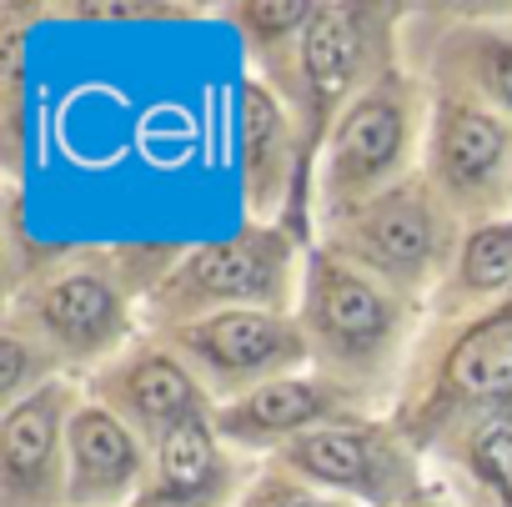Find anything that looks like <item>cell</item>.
Returning <instances> with one entry per match:
<instances>
[{"label": "cell", "instance_id": "obj_15", "mask_svg": "<svg viewBox=\"0 0 512 507\" xmlns=\"http://www.w3.org/2000/svg\"><path fill=\"white\" fill-rule=\"evenodd\" d=\"M262 467V457L236 452L211 417H196L151 452V482L136 507H236Z\"/></svg>", "mask_w": 512, "mask_h": 507}, {"label": "cell", "instance_id": "obj_9", "mask_svg": "<svg viewBox=\"0 0 512 507\" xmlns=\"http://www.w3.org/2000/svg\"><path fill=\"white\" fill-rule=\"evenodd\" d=\"M277 462L302 472L322 492L347 497L352 507H402L437 482L432 457L402 432L397 417H357L322 427L277 452Z\"/></svg>", "mask_w": 512, "mask_h": 507}, {"label": "cell", "instance_id": "obj_18", "mask_svg": "<svg viewBox=\"0 0 512 507\" xmlns=\"http://www.w3.org/2000/svg\"><path fill=\"white\" fill-rule=\"evenodd\" d=\"M211 16H221L236 31L251 76H262L272 91H287L317 0H246V6H216Z\"/></svg>", "mask_w": 512, "mask_h": 507}, {"label": "cell", "instance_id": "obj_6", "mask_svg": "<svg viewBox=\"0 0 512 507\" xmlns=\"http://www.w3.org/2000/svg\"><path fill=\"white\" fill-rule=\"evenodd\" d=\"M427 116H432V91L407 66H392L377 86H367L327 136L317 171V221L417 176L427 146Z\"/></svg>", "mask_w": 512, "mask_h": 507}, {"label": "cell", "instance_id": "obj_5", "mask_svg": "<svg viewBox=\"0 0 512 507\" xmlns=\"http://www.w3.org/2000/svg\"><path fill=\"white\" fill-rule=\"evenodd\" d=\"M462 231L467 226L417 171L402 186H392L362 206L322 216L317 246L352 262L357 272L387 282L392 292H402L412 302H432V292L442 287V277L457 257Z\"/></svg>", "mask_w": 512, "mask_h": 507}, {"label": "cell", "instance_id": "obj_10", "mask_svg": "<svg viewBox=\"0 0 512 507\" xmlns=\"http://www.w3.org/2000/svg\"><path fill=\"white\" fill-rule=\"evenodd\" d=\"M422 176L462 226L512 216V121L467 96H432Z\"/></svg>", "mask_w": 512, "mask_h": 507}, {"label": "cell", "instance_id": "obj_2", "mask_svg": "<svg viewBox=\"0 0 512 507\" xmlns=\"http://www.w3.org/2000/svg\"><path fill=\"white\" fill-rule=\"evenodd\" d=\"M297 322L312 352V372L352 392L372 417H392L427 337V302L392 292L352 262L312 246L297 297Z\"/></svg>", "mask_w": 512, "mask_h": 507}, {"label": "cell", "instance_id": "obj_7", "mask_svg": "<svg viewBox=\"0 0 512 507\" xmlns=\"http://www.w3.org/2000/svg\"><path fill=\"white\" fill-rule=\"evenodd\" d=\"M477 412H512V297L467 327L427 332L392 417L427 452L437 432Z\"/></svg>", "mask_w": 512, "mask_h": 507}, {"label": "cell", "instance_id": "obj_16", "mask_svg": "<svg viewBox=\"0 0 512 507\" xmlns=\"http://www.w3.org/2000/svg\"><path fill=\"white\" fill-rule=\"evenodd\" d=\"M71 507H136L151 482V442H141L116 412L81 392L66 432Z\"/></svg>", "mask_w": 512, "mask_h": 507}, {"label": "cell", "instance_id": "obj_21", "mask_svg": "<svg viewBox=\"0 0 512 507\" xmlns=\"http://www.w3.org/2000/svg\"><path fill=\"white\" fill-rule=\"evenodd\" d=\"M402 507H472V502H467V492H457V487H452V482H447V477L437 472V482H432V487H427L422 497L402 502Z\"/></svg>", "mask_w": 512, "mask_h": 507}, {"label": "cell", "instance_id": "obj_8", "mask_svg": "<svg viewBox=\"0 0 512 507\" xmlns=\"http://www.w3.org/2000/svg\"><path fill=\"white\" fill-rule=\"evenodd\" d=\"M402 66L432 96H467L512 121V6H407Z\"/></svg>", "mask_w": 512, "mask_h": 507}, {"label": "cell", "instance_id": "obj_3", "mask_svg": "<svg viewBox=\"0 0 512 507\" xmlns=\"http://www.w3.org/2000/svg\"><path fill=\"white\" fill-rule=\"evenodd\" d=\"M307 251L312 246H302L287 226L256 221L196 241L156 277L141 307V327L161 337L221 312H297Z\"/></svg>", "mask_w": 512, "mask_h": 507}, {"label": "cell", "instance_id": "obj_14", "mask_svg": "<svg viewBox=\"0 0 512 507\" xmlns=\"http://www.w3.org/2000/svg\"><path fill=\"white\" fill-rule=\"evenodd\" d=\"M357 417H372L352 392H342L337 382H327L322 372H292L282 382H267L256 387L251 397L241 402H226L211 412L216 432L246 452V457H262L272 462L277 452H287L292 442L322 432V427H337V422H357Z\"/></svg>", "mask_w": 512, "mask_h": 507}, {"label": "cell", "instance_id": "obj_4", "mask_svg": "<svg viewBox=\"0 0 512 507\" xmlns=\"http://www.w3.org/2000/svg\"><path fill=\"white\" fill-rule=\"evenodd\" d=\"M402 26L407 6H387V0H317V16L302 36L297 71L287 91H277L302 131V166L317 191L322 151L342 111L377 86L392 66H402Z\"/></svg>", "mask_w": 512, "mask_h": 507}, {"label": "cell", "instance_id": "obj_12", "mask_svg": "<svg viewBox=\"0 0 512 507\" xmlns=\"http://www.w3.org/2000/svg\"><path fill=\"white\" fill-rule=\"evenodd\" d=\"M81 392L91 402H101L106 412H116L151 447H161L176 427L216 412L206 387L191 377V367L156 332H141L126 352H116L106 367H96L81 382Z\"/></svg>", "mask_w": 512, "mask_h": 507}, {"label": "cell", "instance_id": "obj_20", "mask_svg": "<svg viewBox=\"0 0 512 507\" xmlns=\"http://www.w3.org/2000/svg\"><path fill=\"white\" fill-rule=\"evenodd\" d=\"M236 507H352V502L322 492L317 482H307L302 472H292V467H282L272 457L262 472H256V482L246 487V497Z\"/></svg>", "mask_w": 512, "mask_h": 507}, {"label": "cell", "instance_id": "obj_19", "mask_svg": "<svg viewBox=\"0 0 512 507\" xmlns=\"http://www.w3.org/2000/svg\"><path fill=\"white\" fill-rule=\"evenodd\" d=\"M51 382H71L66 367L51 357V347L11 322H0V407H16Z\"/></svg>", "mask_w": 512, "mask_h": 507}, {"label": "cell", "instance_id": "obj_13", "mask_svg": "<svg viewBox=\"0 0 512 507\" xmlns=\"http://www.w3.org/2000/svg\"><path fill=\"white\" fill-rule=\"evenodd\" d=\"M81 382H51L0 412V507H71V412Z\"/></svg>", "mask_w": 512, "mask_h": 507}, {"label": "cell", "instance_id": "obj_17", "mask_svg": "<svg viewBox=\"0 0 512 507\" xmlns=\"http://www.w3.org/2000/svg\"><path fill=\"white\" fill-rule=\"evenodd\" d=\"M512 297V216L467 226L442 287L427 302V332H452Z\"/></svg>", "mask_w": 512, "mask_h": 507}, {"label": "cell", "instance_id": "obj_1", "mask_svg": "<svg viewBox=\"0 0 512 507\" xmlns=\"http://www.w3.org/2000/svg\"><path fill=\"white\" fill-rule=\"evenodd\" d=\"M181 251L186 246L171 241L31 246V267H11L0 322L41 337L66 377L86 382L146 332L141 307Z\"/></svg>", "mask_w": 512, "mask_h": 507}, {"label": "cell", "instance_id": "obj_11", "mask_svg": "<svg viewBox=\"0 0 512 507\" xmlns=\"http://www.w3.org/2000/svg\"><path fill=\"white\" fill-rule=\"evenodd\" d=\"M161 337L191 367V377L206 387L216 407L241 402L256 387L312 367L297 312H221V317H201L191 327L161 332Z\"/></svg>", "mask_w": 512, "mask_h": 507}]
</instances>
